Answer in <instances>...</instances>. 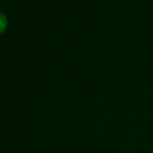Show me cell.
Returning a JSON list of instances; mask_svg holds the SVG:
<instances>
[{
	"mask_svg": "<svg viewBox=\"0 0 153 153\" xmlns=\"http://www.w3.org/2000/svg\"><path fill=\"white\" fill-rule=\"evenodd\" d=\"M6 26H7V18L2 12H0V33L5 31Z\"/></svg>",
	"mask_w": 153,
	"mask_h": 153,
	"instance_id": "obj_1",
	"label": "cell"
}]
</instances>
